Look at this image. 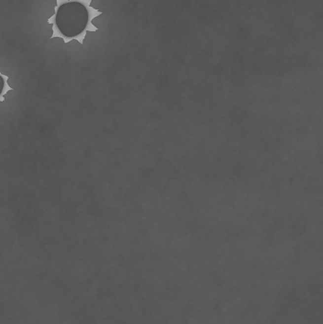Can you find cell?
<instances>
[{
  "label": "cell",
  "mask_w": 323,
  "mask_h": 324,
  "mask_svg": "<svg viewBox=\"0 0 323 324\" xmlns=\"http://www.w3.org/2000/svg\"><path fill=\"white\" fill-rule=\"evenodd\" d=\"M72 2H78V3H81L82 5H84V7H85V9L87 10V12H88V20H87V24L85 26L84 30L86 32L89 31V32H92V33H96L99 29L92 24V20L95 17L102 15L103 12H100L99 10H96L92 7H90V3L92 2V0H70V3H72Z\"/></svg>",
  "instance_id": "obj_1"
},
{
  "label": "cell",
  "mask_w": 323,
  "mask_h": 324,
  "mask_svg": "<svg viewBox=\"0 0 323 324\" xmlns=\"http://www.w3.org/2000/svg\"><path fill=\"white\" fill-rule=\"evenodd\" d=\"M0 75H1V77L4 79V87H3V90H2V94H1L0 100H1V102H4V95H5L8 91L13 90V89H12V87L8 84V79H9V77L6 76V75H4L3 73H0Z\"/></svg>",
  "instance_id": "obj_2"
}]
</instances>
